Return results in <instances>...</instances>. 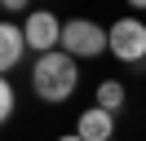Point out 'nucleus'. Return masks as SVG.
<instances>
[{"mask_svg":"<svg viewBox=\"0 0 146 141\" xmlns=\"http://www.w3.org/2000/svg\"><path fill=\"white\" fill-rule=\"evenodd\" d=\"M80 88V62L71 53L53 49V53H40L36 66H31V93L49 106H62L66 97Z\"/></svg>","mask_w":146,"mask_h":141,"instance_id":"f257e3e1","label":"nucleus"},{"mask_svg":"<svg viewBox=\"0 0 146 141\" xmlns=\"http://www.w3.org/2000/svg\"><path fill=\"white\" fill-rule=\"evenodd\" d=\"M62 53H71L75 62L80 57H98V53H111V31H102V26L89 22V18H71V22H62Z\"/></svg>","mask_w":146,"mask_h":141,"instance_id":"f03ea898","label":"nucleus"},{"mask_svg":"<svg viewBox=\"0 0 146 141\" xmlns=\"http://www.w3.org/2000/svg\"><path fill=\"white\" fill-rule=\"evenodd\" d=\"M111 53L119 62H146V22L142 18H119L111 26Z\"/></svg>","mask_w":146,"mask_h":141,"instance_id":"7ed1b4c3","label":"nucleus"},{"mask_svg":"<svg viewBox=\"0 0 146 141\" xmlns=\"http://www.w3.org/2000/svg\"><path fill=\"white\" fill-rule=\"evenodd\" d=\"M27 49H36V53H53V49H62V22H58L49 9H36V13H27Z\"/></svg>","mask_w":146,"mask_h":141,"instance_id":"20e7f679","label":"nucleus"},{"mask_svg":"<svg viewBox=\"0 0 146 141\" xmlns=\"http://www.w3.org/2000/svg\"><path fill=\"white\" fill-rule=\"evenodd\" d=\"M75 132L84 141H115V115L102 110V106H89V110L75 119Z\"/></svg>","mask_w":146,"mask_h":141,"instance_id":"39448f33","label":"nucleus"},{"mask_svg":"<svg viewBox=\"0 0 146 141\" xmlns=\"http://www.w3.org/2000/svg\"><path fill=\"white\" fill-rule=\"evenodd\" d=\"M22 57H27V31L13 26V22H5L0 26V70H13Z\"/></svg>","mask_w":146,"mask_h":141,"instance_id":"423d86ee","label":"nucleus"},{"mask_svg":"<svg viewBox=\"0 0 146 141\" xmlns=\"http://www.w3.org/2000/svg\"><path fill=\"white\" fill-rule=\"evenodd\" d=\"M93 106L119 115V106H124V84H119V79H102V84H98V101H93Z\"/></svg>","mask_w":146,"mask_h":141,"instance_id":"0eeeda50","label":"nucleus"},{"mask_svg":"<svg viewBox=\"0 0 146 141\" xmlns=\"http://www.w3.org/2000/svg\"><path fill=\"white\" fill-rule=\"evenodd\" d=\"M13 106H18V93H13V84H0V119H9Z\"/></svg>","mask_w":146,"mask_h":141,"instance_id":"6e6552de","label":"nucleus"},{"mask_svg":"<svg viewBox=\"0 0 146 141\" xmlns=\"http://www.w3.org/2000/svg\"><path fill=\"white\" fill-rule=\"evenodd\" d=\"M0 5H5V13H22V9H27V0H0Z\"/></svg>","mask_w":146,"mask_h":141,"instance_id":"1a4fd4ad","label":"nucleus"},{"mask_svg":"<svg viewBox=\"0 0 146 141\" xmlns=\"http://www.w3.org/2000/svg\"><path fill=\"white\" fill-rule=\"evenodd\" d=\"M58 141H84V137H80V132H66V137H58Z\"/></svg>","mask_w":146,"mask_h":141,"instance_id":"9d476101","label":"nucleus"},{"mask_svg":"<svg viewBox=\"0 0 146 141\" xmlns=\"http://www.w3.org/2000/svg\"><path fill=\"white\" fill-rule=\"evenodd\" d=\"M128 5H133V9H146V0H128Z\"/></svg>","mask_w":146,"mask_h":141,"instance_id":"9b49d317","label":"nucleus"}]
</instances>
